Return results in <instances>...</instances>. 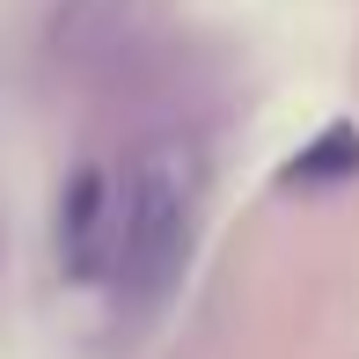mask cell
<instances>
[{"label": "cell", "mask_w": 359, "mask_h": 359, "mask_svg": "<svg viewBox=\"0 0 359 359\" xmlns=\"http://www.w3.org/2000/svg\"><path fill=\"white\" fill-rule=\"evenodd\" d=\"M191 213H198V154L184 140L140 147L125 213H118V279L140 308H154L176 286V271L191 257Z\"/></svg>", "instance_id": "6da1fadb"}, {"label": "cell", "mask_w": 359, "mask_h": 359, "mask_svg": "<svg viewBox=\"0 0 359 359\" xmlns=\"http://www.w3.org/2000/svg\"><path fill=\"white\" fill-rule=\"evenodd\" d=\"M59 271H67L74 286L103 279V264L118 257V205H110V176L103 169H74L67 191H59Z\"/></svg>", "instance_id": "7a4b0ae2"}, {"label": "cell", "mask_w": 359, "mask_h": 359, "mask_svg": "<svg viewBox=\"0 0 359 359\" xmlns=\"http://www.w3.org/2000/svg\"><path fill=\"white\" fill-rule=\"evenodd\" d=\"M345 176H359V125H323L279 169V184L286 191H316V184H345Z\"/></svg>", "instance_id": "3957f363"}]
</instances>
